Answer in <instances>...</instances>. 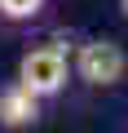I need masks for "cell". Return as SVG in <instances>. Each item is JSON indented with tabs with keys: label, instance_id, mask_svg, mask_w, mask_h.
<instances>
[{
	"label": "cell",
	"instance_id": "cell-3",
	"mask_svg": "<svg viewBox=\"0 0 128 133\" xmlns=\"http://www.w3.org/2000/svg\"><path fill=\"white\" fill-rule=\"evenodd\" d=\"M40 111H44V102H40L35 93H27L18 80H9L5 89H0V129H9V133L31 129V124L40 120Z\"/></svg>",
	"mask_w": 128,
	"mask_h": 133
},
{
	"label": "cell",
	"instance_id": "cell-2",
	"mask_svg": "<svg viewBox=\"0 0 128 133\" xmlns=\"http://www.w3.org/2000/svg\"><path fill=\"white\" fill-rule=\"evenodd\" d=\"M128 76V53L115 40L88 36L71 49V80H84L88 89H115Z\"/></svg>",
	"mask_w": 128,
	"mask_h": 133
},
{
	"label": "cell",
	"instance_id": "cell-5",
	"mask_svg": "<svg viewBox=\"0 0 128 133\" xmlns=\"http://www.w3.org/2000/svg\"><path fill=\"white\" fill-rule=\"evenodd\" d=\"M119 14H124V18H128V0H119Z\"/></svg>",
	"mask_w": 128,
	"mask_h": 133
},
{
	"label": "cell",
	"instance_id": "cell-1",
	"mask_svg": "<svg viewBox=\"0 0 128 133\" xmlns=\"http://www.w3.org/2000/svg\"><path fill=\"white\" fill-rule=\"evenodd\" d=\"M27 93H35L40 102H53L66 93L71 84V49L66 44H31L22 58H18V76H13Z\"/></svg>",
	"mask_w": 128,
	"mask_h": 133
},
{
	"label": "cell",
	"instance_id": "cell-4",
	"mask_svg": "<svg viewBox=\"0 0 128 133\" xmlns=\"http://www.w3.org/2000/svg\"><path fill=\"white\" fill-rule=\"evenodd\" d=\"M44 9H49V0H0V22L27 27V22H35Z\"/></svg>",
	"mask_w": 128,
	"mask_h": 133
}]
</instances>
